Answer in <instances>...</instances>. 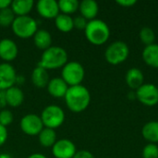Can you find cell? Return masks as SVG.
<instances>
[{"label": "cell", "mask_w": 158, "mask_h": 158, "mask_svg": "<svg viewBox=\"0 0 158 158\" xmlns=\"http://www.w3.org/2000/svg\"><path fill=\"white\" fill-rule=\"evenodd\" d=\"M64 99L68 108L71 112L81 113L87 109L91 103V94L82 84L70 86L69 87Z\"/></svg>", "instance_id": "6da1fadb"}, {"label": "cell", "mask_w": 158, "mask_h": 158, "mask_svg": "<svg viewBox=\"0 0 158 158\" xmlns=\"http://www.w3.org/2000/svg\"><path fill=\"white\" fill-rule=\"evenodd\" d=\"M68 59V52L63 47L52 45L43 52L37 66L46 70L58 69H62L69 62Z\"/></svg>", "instance_id": "7a4b0ae2"}, {"label": "cell", "mask_w": 158, "mask_h": 158, "mask_svg": "<svg viewBox=\"0 0 158 158\" xmlns=\"http://www.w3.org/2000/svg\"><path fill=\"white\" fill-rule=\"evenodd\" d=\"M86 39L94 45H102L106 44L110 37V29L102 19H95L88 21L84 30Z\"/></svg>", "instance_id": "3957f363"}, {"label": "cell", "mask_w": 158, "mask_h": 158, "mask_svg": "<svg viewBox=\"0 0 158 158\" xmlns=\"http://www.w3.org/2000/svg\"><path fill=\"white\" fill-rule=\"evenodd\" d=\"M11 30L17 37L20 39H29L33 37L38 31V24L31 16L16 17L11 25Z\"/></svg>", "instance_id": "277c9868"}, {"label": "cell", "mask_w": 158, "mask_h": 158, "mask_svg": "<svg viewBox=\"0 0 158 158\" xmlns=\"http://www.w3.org/2000/svg\"><path fill=\"white\" fill-rule=\"evenodd\" d=\"M85 77V70L83 66L77 61L68 62L61 70V78L70 86L81 85Z\"/></svg>", "instance_id": "5b68a950"}, {"label": "cell", "mask_w": 158, "mask_h": 158, "mask_svg": "<svg viewBox=\"0 0 158 158\" xmlns=\"http://www.w3.org/2000/svg\"><path fill=\"white\" fill-rule=\"evenodd\" d=\"M130 55V48L125 42L116 41L110 44L105 52L106 60L111 65H119L127 60Z\"/></svg>", "instance_id": "8992f818"}, {"label": "cell", "mask_w": 158, "mask_h": 158, "mask_svg": "<svg viewBox=\"0 0 158 158\" xmlns=\"http://www.w3.org/2000/svg\"><path fill=\"white\" fill-rule=\"evenodd\" d=\"M40 117L45 128L56 130L64 123L66 116L64 110L60 106L50 105L44 108Z\"/></svg>", "instance_id": "52a82bcc"}, {"label": "cell", "mask_w": 158, "mask_h": 158, "mask_svg": "<svg viewBox=\"0 0 158 158\" xmlns=\"http://www.w3.org/2000/svg\"><path fill=\"white\" fill-rule=\"evenodd\" d=\"M136 99L146 106H155L158 104V87L152 83H144L135 91Z\"/></svg>", "instance_id": "ba28073f"}, {"label": "cell", "mask_w": 158, "mask_h": 158, "mask_svg": "<svg viewBox=\"0 0 158 158\" xmlns=\"http://www.w3.org/2000/svg\"><path fill=\"white\" fill-rule=\"evenodd\" d=\"M20 130L29 136H38L44 128L41 117L36 114H27L20 119Z\"/></svg>", "instance_id": "9c48e42d"}, {"label": "cell", "mask_w": 158, "mask_h": 158, "mask_svg": "<svg viewBox=\"0 0 158 158\" xmlns=\"http://www.w3.org/2000/svg\"><path fill=\"white\" fill-rule=\"evenodd\" d=\"M17 72L10 63L3 62L0 64V91L5 92L16 85Z\"/></svg>", "instance_id": "30bf717a"}, {"label": "cell", "mask_w": 158, "mask_h": 158, "mask_svg": "<svg viewBox=\"0 0 158 158\" xmlns=\"http://www.w3.org/2000/svg\"><path fill=\"white\" fill-rule=\"evenodd\" d=\"M76 153V145L69 139L57 140L52 147V154L55 158H73Z\"/></svg>", "instance_id": "8fae6325"}, {"label": "cell", "mask_w": 158, "mask_h": 158, "mask_svg": "<svg viewBox=\"0 0 158 158\" xmlns=\"http://www.w3.org/2000/svg\"><path fill=\"white\" fill-rule=\"evenodd\" d=\"M36 10L42 18L46 19H55L60 13L58 1L56 0H39L36 3Z\"/></svg>", "instance_id": "7c38bea8"}, {"label": "cell", "mask_w": 158, "mask_h": 158, "mask_svg": "<svg viewBox=\"0 0 158 158\" xmlns=\"http://www.w3.org/2000/svg\"><path fill=\"white\" fill-rule=\"evenodd\" d=\"M19 54V48L17 44L8 38L0 40V58L6 62L10 63L15 60Z\"/></svg>", "instance_id": "4fadbf2b"}, {"label": "cell", "mask_w": 158, "mask_h": 158, "mask_svg": "<svg viewBox=\"0 0 158 158\" xmlns=\"http://www.w3.org/2000/svg\"><path fill=\"white\" fill-rule=\"evenodd\" d=\"M46 88L48 94L51 96L55 98H64L69 89V85L63 81L61 77H56L49 81Z\"/></svg>", "instance_id": "5bb4252c"}, {"label": "cell", "mask_w": 158, "mask_h": 158, "mask_svg": "<svg viewBox=\"0 0 158 158\" xmlns=\"http://www.w3.org/2000/svg\"><path fill=\"white\" fill-rule=\"evenodd\" d=\"M125 81L127 85L131 90L136 91L143 84H144V75L140 69L131 68L126 72Z\"/></svg>", "instance_id": "9a60e30c"}, {"label": "cell", "mask_w": 158, "mask_h": 158, "mask_svg": "<svg viewBox=\"0 0 158 158\" xmlns=\"http://www.w3.org/2000/svg\"><path fill=\"white\" fill-rule=\"evenodd\" d=\"M79 10L81 16L90 21L96 19V16L99 12V6L94 0H82L80 2Z\"/></svg>", "instance_id": "2e32d148"}, {"label": "cell", "mask_w": 158, "mask_h": 158, "mask_svg": "<svg viewBox=\"0 0 158 158\" xmlns=\"http://www.w3.org/2000/svg\"><path fill=\"white\" fill-rule=\"evenodd\" d=\"M6 105L11 107H19L24 101V93L18 86H13L4 92Z\"/></svg>", "instance_id": "e0dca14e"}, {"label": "cell", "mask_w": 158, "mask_h": 158, "mask_svg": "<svg viewBox=\"0 0 158 158\" xmlns=\"http://www.w3.org/2000/svg\"><path fill=\"white\" fill-rule=\"evenodd\" d=\"M142 57L143 62L151 68L158 69V44H153L147 46H144Z\"/></svg>", "instance_id": "ac0fdd59"}, {"label": "cell", "mask_w": 158, "mask_h": 158, "mask_svg": "<svg viewBox=\"0 0 158 158\" xmlns=\"http://www.w3.org/2000/svg\"><path fill=\"white\" fill-rule=\"evenodd\" d=\"M35 3L33 0H14L11 2L10 8L16 17L29 16Z\"/></svg>", "instance_id": "d6986e66"}, {"label": "cell", "mask_w": 158, "mask_h": 158, "mask_svg": "<svg viewBox=\"0 0 158 158\" xmlns=\"http://www.w3.org/2000/svg\"><path fill=\"white\" fill-rule=\"evenodd\" d=\"M32 38H33L34 45L40 50L44 51L52 46V43H53L52 35L48 31L44 29L38 30Z\"/></svg>", "instance_id": "ffe728a7"}, {"label": "cell", "mask_w": 158, "mask_h": 158, "mask_svg": "<svg viewBox=\"0 0 158 158\" xmlns=\"http://www.w3.org/2000/svg\"><path fill=\"white\" fill-rule=\"evenodd\" d=\"M48 71L39 66H36L31 72V82L32 84L39 89L45 88L49 82Z\"/></svg>", "instance_id": "44dd1931"}, {"label": "cell", "mask_w": 158, "mask_h": 158, "mask_svg": "<svg viewBox=\"0 0 158 158\" xmlns=\"http://www.w3.org/2000/svg\"><path fill=\"white\" fill-rule=\"evenodd\" d=\"M143 137L149 143H158V121H149L142 129Z\"/></svg>", "instance_id": "7402d4cb"}, {"label": "cell", "mask_w": 158, "mask_h": 158, "mask_svg": "<svg viewBox=\"0 0 158 158\" xmlns=\"http://www.w3.org/2000/svg\"><path fill=\"white\" fill-rule=\"evenodd\" d=\"M55 25L56 29L61 32H70L74 29L73 18L69 15L59 13L58 16L55 19Z\"/></svg>", "instance_id": "603a6c76"}, {"label": "cell", "mask_w": 158, "mask_h": 158, "mask_svg": "<svg viewBox=\"0 0 158 158\" xmlns=\"http://www.w3.org/2000/svg\"><path fill=\"white\" fill-rule=\"evenodd\" d=\"M38 139H39V143L43 147L45 148H49V147H53V145L56 143V142L57 141L56 139V131L53 129H49V128H44L42 130V131L39 133L38 135Z\"/></svg>", "instance_id": "cb8c5ba5"}, {"label": "cell", "mask_w": 158, "mask_h": 158, "mask_svg": "<svg viewBox=\"0 0 158 158\" xmlns=\"http://www.w3.org/2000/svg\"><path fill=\"white\" fill-rule=\"evenodd\" d=\"M80 2L78 0H59L58 1V6L59 11L62 14L66 15H71L75 13L77 10H79Z\"/></svg>", "instance_id": "d4e9b609"}, {"label": "cell", "mask_w": 158, "mask_h": 158, "mask_svg": "<svg viewBox=\"0 0 158 158\" xmlns=\"http://www.w3.org/2000/svg\"><path fill=\"white\" fill-rule=\"evenodd\" d=\"M140 40L145 46L155 44L156 33L154 30L150 27L142 28V30L140 31Z\"/></svg>", "instance_id": "484cf974"}, {"label": "cell", "mask_w": 158, "mask_h": 158, "mask_svg": "<svg viewBox=\"0 0 158 158\" xmlns=\"http://www.w3.org/2000/svg\"><path fill=\"white\" fill-rule=\"evenodd\" d=\"M16 16L10 7L0 10V26L2 27H11Z\"/></svg>", "instance_id": "4316f807"}, {"label": "cell", "mask_w": 158, "mask_h": 158, "mask_svg": "<svg viewBox=\"0 0 158 158\" xmlns=\"http://www.w3.org/2000/svg\"><path fill=\"white\" fill-rule=\"evenodd\" d=\"M143 158H158V145L155 143L146 144L142 153Z\"/></svg>", "instance_id": "83f0119b"}, {"label": "cell", "mask_w": 158, "mask_h": 158, "mask_svg": "<svg viewBox=\"0 0 158 158\" xmlns=\"http://www.w3.org/2000/svg\"><path fill=\"white\" fill-rule=\"evenodd\" d=\"M13 113L8 109H3L0 111V124L4 127H7L13 122Z\"/></svg>", "instance_id": "f1b7e54d"}, {"label": "cell", "mask_w": 158, "mask_h": 158, "mask_svg": "<svg viewBox=\"0 0 158 158\" xmlns=\"http://www.w3.org/2000/svg\"><path fill=\"white\" fill-rule=\"evenodd\" d=\"M73 23H74V28H76L77 30H83L84 31L87 24H88V20L80 15V16H77L73 19Z\"/></svg>", "instance_id": "f546056e"}, {"label": "cell", "mask_w": 158, "mask_h": 158, "mask_svg": "<svg viewBox=\"0 0 158 158\" xmlns=\"http://www.w3.org/2000/svg\"><path fill=\"white\" fill-rule=\"evenodd\" d=\"M7 137H8V132L6 127H4L0 124V147L6 143Z\"/></svg>", "instance_id": "4dcf8cb0"}, {"label": "cell", "mask_w": 158, "mask_h": 158, "mask_svg": "<svg viewBox=\"0 0 158 158\" xmlns=\"http://www.w3.org/2000/svg\"><path fill=\"white\" fill-rule=\"evenodd\" d=\"M73 158H95L94 156L87 151V150H81V151H77V153L75 154Z\"/></svg>", "instance_id": "1f68e13d"}, {"label": "cell", "mask_w": 158, "mask_h": 158, "mask_svg": "<svg viewBox=\"0 0 158 158\" xmlns=\"http://www.w3.org/2000/svg\"><path fill=\"white\" fill-rule=\"evenodd\" d=\"M137 3L136 0H118L117 4H118L120 6L123 7H131Z\"/></svg>", "instance_id": "d6a6232c"}, {"label": "cell", "mask_w": 158, "mask_h": 158, "mask_svg": "<svg viewBox=\"0 0 158 158\" xmlns=\"http://www.w3.org/2000/svg\"><path fill=\"white\" fill-rule=\"evenodd\" d=\"M11 2L12 1H10V0H0V10L10 7Z\"/></svg>", "instance_id": "836d02e7"}, {"label": "cell", "mask_w": 158, "mask_h": 158, "mask_svg": "<svg viewBox=\"0 0 158 158\" xmlns=\"http://www.w3.org/2000/svg\"><path fill=\"white\" fill-rule=\"evenodd\" d=\"M7 105H6V98H5V94H4V92H2L1 97H0V107L1 108H4Z\"/></svg>", "instance_id": "e575fe53"}, {"label": "cell", "mask_w": 158, "mask_h": 158, "mask_svg": "<svg viewBox=\"0 0 158 158\" xmlns=\"http://www.w3.org/2000/svg\"><path fill=\"white\" fill-rule=\"evenodd\" d=\"M27 158H47L44 155L40 154V153H35V154H31V156H29Z\"/></svg>", "instance_id": "d590c367"}, {"label": "cell", "mask_w": 158, "mask_h": 158, "mask_svg": "<svg viewBox=\"0 0 158 158\" xmlns=\"http://www.w3.org/2000/svg\"><path fill=\"white\" fill-rule=\"evenodd\" d=\"M0 158H13L9 154L7 153H1L0 154Z\"/></svg>", "instance_id": "8d00e7d4"}, {"label": "cell", "mask_w": 158, "mask_h": 158, "mask_svg": "<svg viewBox=\"0 0 158 158\" xmlns=\"http://www.w3.org/2000/svg\"><path fill=\"white\" fill-rule=\"evenodd\" d=\"M1 94H2V92L0 91V97H1Z\"/></svg>", "instance_id": "74e56055"}]
</instances>
